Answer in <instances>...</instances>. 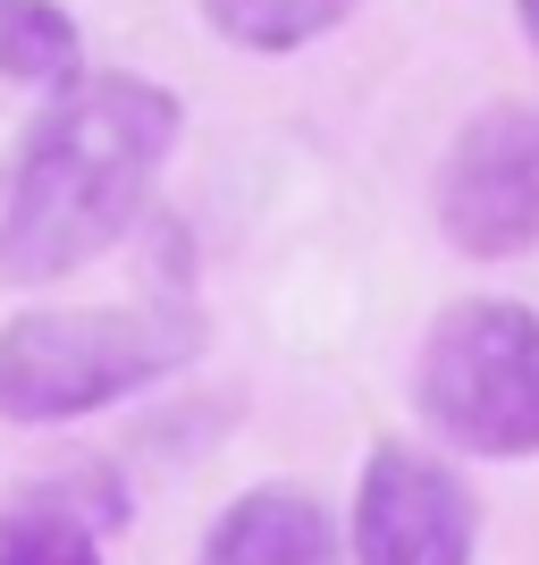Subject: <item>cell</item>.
Wrapping results in <instances>:
<instances>
[{"label": "cell", "instance_id": "cell-1", "mask_svg": "<svg viewBox=\"0 0 539 565\" xmlns=\"http://www.w3.org/2000/svg\"><path fill=\"white\" fill-rule=\"evenodd\" d=\"M177 152V94L152 76H76L0 152V287L68 279L136 228Z\"/></svg>", "mask_w": 539, "mask_h": 565}, {"label": "cell", "instance_id": "cell-2", "mask_svg": "<svg viewBox=\"0 0 539 565\" xmlns=\"http://www.w3.org/2000/svg\"><path fill=\"white\" fill-rule=\"evenodd\" d=\"M203 354V312H25L0 330V414L9 423H68L118 405L127 388L186 372Z\"/></svg>", "mask_w": 539, "mask_h": 565}, {"label": "cell", "instance_id": "cell-3", "mask_svg": "<svg viewBox=\"0 0 539 565\" xmlns=\"http://www.w3.org/2000/svg\"><path fill=\"white\" fill-rule=\"evenodd\" d=\"M413 405L464 456H539V312L531 305H446L413 363Z\"/></svg>", "mask_w": 539, "mask_h": 565}, {"label": "cell", "instance_id": "cell-4", "mask_svg": "<svg viewBox=\"0 0 539 565\" xmlns=\"http://www.w3.org/2000/svg\"><path fill=\"white\" fill-rule=\"evenodd\" d=\"M439 228L472 262H515L539 245V102H489L455 127L439 161Z\"/></svg>", "mask_w": 539, "mask_h": 565}, {"label": "cell", "instance_id": "cell-5", "mask_svg": "<svg viewBox=\"0 0 539 565\" xmlns=\"http://www.w3.org/2000/svg\"><path fill=\"white\" fill-rule=\"evenodd\" d=\"M481 507L439 456L371 448L354 490V565H472Z\"/></svg>", "mask_w": 539, "mask_h": 565}, {"label": "cell", "instance_id": "cell-6", "mask_svg": "<svg viewBox=\"0 0 539 565\" xmlns=\"http://www.w3.org/2000/svg\"><path fill=\"white\" fill-rule=\"evenodd\" d=\"M203 565H337V523L312 490H245L228 515L212 523Z\"/></svg>", "mask_w": 539, "mask_h": 565}, {"label": "cell", "instance_id": "cell-7", "mask_svg": "<svg viewBox=\"0 0 539 565\" xmlns=\"http://www.w3.org/2000/svg\"><path fill=\"white\" fill-rule=\"evenodd\" d=\"M0 76L76 85V18L51 0H0Z\"/></svg>", "mask_w": 539, "mask_h": 565}, {"label": "cell", "instance_id": "cell-8", "mask_svg": "<svg viewBox=\"0 0 539 565\" xmlns=\"http://www.w3.org/2000/svg\"><path fill=\"white\" fill-rule=\"evenodd\" d=\"M203 9H212V25L245 51H304L312 34L346 25L363 0H203Z\"/></svg>", "mask_w": 539, "mask_h": 565}, {"label": "cell", "instance_id": "cell-9", "mask_svg": "<svg viewBox=\"0 0 539 565\" xmlns=\"http://www.w3.org/2000/svg\"><path fill=\"white\" fill-rule=\"evenodd\" d=\"M0 565H101L76 507H18L0 515Z\"/></svg>", "mask_w": 539, "mask_h": 565}, {"label": "cell", "instance_id": "cell-10", "mask_svg": "<svg viewBox=\"0 0 539 565\" xmlns=\"http://www.w3.org/2000/svg\"><path fill=\"white\" fill-rule=\"evenodd\" d=\"M522 34H531V43H539V0H522Z\"/></svg>", "mask_w": 539, "mask_h": 565}]
</instances>
